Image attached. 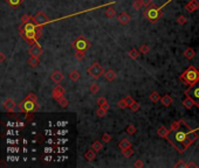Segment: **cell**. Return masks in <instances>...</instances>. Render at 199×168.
I'll return each mask as SVG.
<instances>
[{
    "mask_svg": "<svg viewBox=\"0 0 199 168\" xmlns=\"http://www.w3.org/2000/svg\"><path fill=\"white\" fill-rule=\"evenodd\" d=\"M19 34L20 36L25 40V42H27L29 44H33L38 42V40L41 37L42 32H41V26L36 25V22L34 21V19L32 17V19L25 22L21 24L19 26Z\"/></svg>",
    "mask_w": 199,
    "mask_h": 168,
    "instance_id": "6da1fadb",
    "label": "cell"
},
{
    "mask_svg": "<svg viewBox=\"0 0 199 168\" xmlns=\"http://www.w3.org/2000/svg\"><path fill=\"white\" fill-rule=\"evenodd\" d=\"M179 80L181 83H184L185 85H193L199 82V70L198 68H194L193 65H190L186 70L184 71L179 76Z\"/></svg>",
    "mask_w": 199,
    "mask_h": 168,
    "instance_id": "7a4b0ae2",
    "label": "cell"
},
{
    "mask_svg": "<svg viewBox=\"0 0 199 168\" xmlns=\"http://www.w3.org/2000/svg\"><path fill=\"white\" fill-rule=\"evenodd\" d=\"M144 18L150 22V24H157L159 20L163 18V12L162 8L158 7L157 5H155L154 2L148 6L146 9L144 11Z\"/></svg>",
    "mask_w": 199,
    "mask_h": 168,
    "instance_id": "3957f363",
    "label": "cell"
},
{
    "mask_svg": "<svg viewBox=\"0 0 199 168\" xmlns=\"http://www.w3.org/2000/svg\"><path fill=\"white\" fill-rule=\"evenodd\" d=\"M40 109V105L36 104L35 100H32L29 98H25L22 102L19 103V111L21 112H35Z\"/></svg>",
    "mask_w": 199,
    "mask_h": 168,
    "instance_id": "277c9868",
    "label": "cell"
},
{
    "mask_svg": "<svg viewBox=\"0 0 199 168\" xmlns=\"http://www.w3.org/2000/svg\"><path fill=\"white\" fill-rule=\"evenodd\" d=\"M72 47L75 50H80V52H87L88 49H90L91 43L84 37L83 35H79L72 43Z\"/></svg>",
    "mask_w": 199,
    "mask_h": 168,
    "instance_id": "5b68a950",
    "label": "cell"
},
{
    "mask_svg": "<svg viewBox=\"0 0 199 168\" xmlns=\"http://www.w3.org/2000/svg\"><path fill=\"white\" fill-rule=\"evenodd\" d=\"M88 74L90 75L93 78L99 80L100 77L104 74V70H103V67H102L99 62H94L90 67L88 68Z\"/></svg>",
    "mask_w": 199,
    "mask_h": 168,
    "instance_id": "8992f818",
    "label": "cell"
},
{
    "mask_svg": "<svg viewBox=\"0 0 199 168\" xmlns=\"http://www.w3.org/2000/svg\"><path fill=\"white\" fill-rule=\"evenodd\" d=\"M185 95L193 98L196 100V103H199V82L191 85L188 90H185Z\"/></svg>",
    "mask_w": 199,
    "mask_h": 168,
    "instance_id": "52a82bcc",
    "label": "cell"
},
{
    "mask_svg": "<svg viewBox=\"0 0 199 168\" xmlns=\"http://www.w3.org/2000/svg\"><path fill=\"white\" fill-rule=\"evenodd\" d=\"M15 106H17V103L14 102V99L11 97H7L4 99L2 102V109L7 112H13L15 110Z\"/></svg>",
    "mask_w": 199,
    "mask_h": 168,
    "instance_id": "ba28073f",
    "label": "cell"
},
{
    "mask_svg": "<svg viewBox=\"0 0 199 168\" xmlns=\"http://www.w3.org/2000/svg\"><path fill=\"white\" fill-rule=\"evenodd\" d=\"M44 53V49L42 47L40 46L39 42H35V43L31 44V48H29V55L31 56H35V57H40Z\"/></svg>",
    "mask_w": 199,
    "mask_h": 168,
    "instance_id": "9c48e42d",
    "label": "cell"
},
{
    "mask_svg": "<svg viewBox=\"0 0 199 168\" xmlns=\"http://www.w3.org/2000/svg\"><path fill=\"white\" fill-rule=\"evenodd\" d=\"M33 19L36 22V25H39V26H44V25H46L49 21V18L46 15L44 12H38L33 17Z\"/></svg>",
    "mask_w": 199,
    "mask_h": 168,
    "instance_id": "30bf717a",
    "label": "cell"
},
{
    "mask_svg": "<svg viewBox=\"0 0 199 168\" xmlns=\"http://www.w3.org/2000/svg\"><path fill=\"white\" fill-rule=\"evenodd\" d=\"M64 94H66V90H64V87H61V85H56V87L53 89L52 97L54 98L55 100H59L60 98L64 97Z\"/></svg>",
    "mask_w": 199,
    "mask_h": 168,
    "instance_id": "8fae6325",
    "label": "cell"
},
{
    "mask_svg": "<svg viewBox=\"0 0 199 168\" xmlns=\"http://www.w3.org/2000/svg\"><path fill=\"white\" fill-rule=\"evenodd\" d=\"M198 8H199V1L198 0H190V1L185 5V9H186L188 12H190V13L196 12Z\"/></svg>",
    "mask_w": 199,
    "mask_h": 168,
    "instance_id": "7c38bea8",
    "label": "cell"
},
{
    "mask_svg": "<svg viewBox=\"0 0 199 168\" xmlns=\"http://www.w3.org/2000/svg\"><path fill=\"white\" fill-rule=\"evenodd\" d=\"M117 20H118V22H119L121 25H123V26H124V25H128V24L130 22V20H131V19H130V15L128 14L127 12H122L121 14H118L117 15Z\"/></svg>",
    "mask_w": 199,
    "mask_h": 168,
    "instance_id": "4fadbf2b",
    "label": "cell"
},
{
    "mask_svg": "<svg viewBox=\"0 0 199 168\" xmlns=\"http://www.w3.org/2000/svg\"><path fill=\"white\" fill-rule=\"evenodd\" d=\"M51 80L53 81L54 83H56V84H59L61 81L64 80V74L60 70H54L51 74Z\"/></svg>",
    "mask_w": 199,
    "mask_h": 168,
    "instance_id": "5bb4252c",
    "label": "cell"
},
{
    "mask_svg": "<svg viewBox=\"0 0 199 168\" xmlns=\"http://www.w3.org/2000/svg\"><path fill=\"white\" fill-rule=\"evenodd\" d=\"M196 104H197V103H196V100H194L192 97H190V96H186V98L183 100V105L185 106L186 109H189V110L192 109V107L196 105Z\"/></svg>",
    "mask_w": 199,
    "mask_h": 168,
    "instance_id": "9a60e30c",
    "label": "cell"
},
{
    "mask_svg": "<svg viewBox=\"0 0 199 168\" xmlns=\"http://www.w3.org/2000/svg\"><path fill=\"white\" fill-rule=\"evenodd\" d=\"M104 14H106V17H107V18L113 19V18H115V17L117 15V11H116L115 7L110 6V7H108V8L104 11Z\"/></svg>",
    "mask_w": 199,
    "mask_h": 168,
    "instance_id": "2e32d148",
    "label": "cell"
},
{
    "mask_svg": "<svg viewBox=\"0 0 199 168\" xmlns=\"http://www.w3.org/2000/svg\"><path fill=\"white\" fill-rule=\"evenodd\" d=\"M118 147H119V150L121 151H124L129 148V147H131V141L127 139V138H124V139H122L121 141L118 142Z\"/></svg>",
    "mask_w": 199,
    "mask_h": 168,
    "instance_id": "e0dca14e",
    "label": "cell"
},
{
    "mask_svg": "<svg viewBox=\"0 0 199 168\" xmlns=\"http://www.w3.org/2000/svg\"><path fill=\"white\" fill-rule=\"evenodd\" d=\"M104 76H106V78L109 81V82H113V81L116 80V77H117V74H116V71L113 70V69H109L104 72Z\"/></svg>",
    "mask_w": 199,
    "mask_h": 168,
    "instance_id": "ac0fdd59",
    "label": "cell"
},
{
    "mask_svg": "<svg viewBox=\"0 0 199 168\" xmlns=\"http://www.w3.org/2000/svg\"><path fill=\"white\" fill-rule=\"evenodd\" d=\"M96 153H97V152H95L93 148H91V150H88L84 153V159L87 160V161H94V160L96 159Z\"/></svg>",
    "mask_w": 199,
    "mask_h": 168,
    "instance_id": "d6986e66",
    "label": "cell"
},
{
    "mask_svg": "<svg viewBox=\"0 0 199 168\" xmlns=\"http://www.w3.org/2000/svg\"><path fill=\"white\" fill-rule=\"evenodd\" d=\"M169 133H170V131L165 127V126H159L158 128H157V134L159 135V137H162V138H168L169 137Z\"/></svg>",
    "mask_w": 199,
    "mask_h": 168,
    "instance_id": "ffe728a7",
    "label": "cell"
},
{
    "mask_svg": "<svg viewBox=\"0 0 199 168\" xmlns=\"http://www.w3.org/2000/svg\"><path fill=\"white\" fill-rule=\"evenodd\" d=\"M194 56H196V52L193 50V48L188 47V48L184 50V57H186L188 60H192Z\"/></svg>",
    "mask_w": 199,
    "mask_h": 168,
    "instance_id": "44dd1931",
    "label": "cell"
},
{
    "mask_svg": "<svg viewBox=\"0 0 199 168\" xmlns=\"http://www.w3.org/2000/svg\"><path fill=\"white\" fill-rule=\"evenodd\" d=\"M161 102H162V104H163L164 106H166V107H169V106L172 104V98L169 96V95H164L163 97L161 98Z\"/></svg>",
    "mask_w": 199,
    "mask_h": 168,
    "instance_id": "7402d4cb",
    "label": "cell"
},
{
    "mask_svg": "<svg viewBox=\"0 0 199 168\" xmlns=\"http://www.w3.org/2000/svg\"><path fill=\"white\" fill-rule=\"evenodd\" d=\"M28 64H29L32 68H36V67L40 64V60H39V57L31 56V57L28 59Z\"/></svg>",
    "mask_w": 199,
    "mask_h": 168,
    "instance_id": "603a6c76",
    "label": "cell"
},
{
    "mask_svg": "<svg viewBox=\"0 0 199 168\" xmlns=\"http://www.w3.org/2000/svg\"><path fill=\"white\" fill-rule=\"evenodd\" d=\"M69 78H70L73 82H77V81L81 78V74L77 70H73L69 72Z\"/></svg>",
    "mask_w": 199,
    "mask_h": 168,
    "instance_id": "cb8c5ba5",
    "label": "cell"
},
{
    "mask_svg": "<svg viewBox=\"0 0 199 168\" xmlns=\"http://www.w3.org/2000/svg\"><path fill=\"white\" fill-rule=\"evenodd\" d=\"M184 122L183 120H177V122H173L171 125V127H170V131H177V130H179L181 126H184Z\"/></svg>",
    "mask_w": 199,
    "mask_h": 168,
    "instance_id": "d4e9b609",
    "label": "cell"
},
{
    "mask_svg": "<svg viewBox=\"0 0 199 168\" xmlns=\"http://www.w3.org/2000/svg\"><path fill=\"white\" fill-rule=\"evenodd\" d=\"M22 1L24 0H6V2L11 7H13V8H18L19 6L22 4Z\"/></svg>",
    "mask_w": 199,
    "mask_h": 168,
    "instance_id": "484cf974",
    "label": "cell"
},
{
    "mask_svg": "<svg viewBox=\"0 0 199 168\" xmlns=\"http://www.w3.org/2000/svg\"><path fill=\"white\" fill-rule=\"evenodd\" d=\"M150 100L151 102H154V103H157V102H159L161 100V96H159V94L157 92V91H152L151 94H150Z\"/></svg>",
    "mask_w": 199,
    "mask_h": 168,
    "instance_id": "4316f807",
    "label": "cell"
},
{
    "mask_svg": "<svg viewBox=\"0 0 199 168\" xmlns=\"http://www.w3.org/2000/svg\"><path fill=\"white\" fill-rule=\"evenodd\" d=\"M91 148L95 151V152H100V151H102V148H103V145H102V142L101 141H94L93 144H91Z\"/></svg>",
    "mask_w": 199,
    "mask_h": 168,
    "instance_id": "83f0119b",
    "label": "cell"
},
{
    "mask_svg": "<svg viewBox=\"0 0 199 168\" xmlns=\"http://www.w3.org/2000/svg\"><path fill=\"white\" fill-rule=\"evenodd\" d=\"M139 50L138 49H136V48H132L130 52H129V56L132 59V60H137L138 59V56H139Z\"/></svg>",
    "mask_w": 199,
    "mask_h": 168,
    "instance_id": "f1b7e54d",
    "label": "cell"
},
{
    "mask_svg": "<svg viewBox=\"0 0 199 168\" xmlns=\"http://www.w3.org/2000/svg\"><path fill=\"white\" fill-rule=\"evenodd\" d=\"M122 154H123L126 158H131V157L134 155V150H132V147H129L127 150L122 151Z\"/></svg>",
    "mask_w": 199,
    "mask_h": 168,
    "instance_id": "f546056e",
    "label": "cell"
},
{
    "mask_svg": "<svg viewBox=\"0 0 199 168\" xmlns=\"http://www.w3.org/2000/svg\"><path fill=\"white\" fill-rule=\"evenodd\" d=\"M75 59L77 60V61H82L83 59H84V56H86V52H80V50H75Z\"/></svg>",
    "mask_w": 199,
    "mask_h": 168,
    "instance_id": "4dcf8cb0",
    "label": "cell"
},
{
    "mask_svg": "<svg viewBox=\"0 0 199 168\" xmlns=\"http://www.w3.org/2000/svg\"><path fill=\"white\" fill-rule=\"evenodd\" d=\"M143 6H144V5H143L142 0H135V1H134V5H132V8L136 9V11H139Z\"/></svg>",
    "mask_w": 199,
    "mask_h": 168,
    "instance_id": "1f68e13d",
    "label": "cell"
},
{
    "mask_svg": "<svg viewBox=\"0 0 199 168\" xmlns=\"http://www.w3.org/2000/svg\"><path fill=\"white\" fill-rule=\"evenodd\" d=\"M100 90V85L97 84V83H93V84H90V88H89V91H90L91 94H97Z\"/></svg>",
    "mask_w": 199,
    "mask_h": 168,
    "instance_id": "d6a6232c",
    "label": "cell"
},
{
    "mask_svg": "<svg viewBox=\"0 0 199 168\" xmlns=\"http://www.w3.org/2000/svg\"><path fill=\"white\" fill-rule=\"evenodd\" d=\"M57 103H59V105L61 106V107H64V109H66L67 106H68V104H69V102H68V99H66L64 97L60 98L59 100H57Z\"/></svg>",
    "mask_w": 199,
    "mask_h": 168,
    "instance_id": "836d02e7",
    "label": "cell"
},
{
    "mask_svg": "<svg viewBox=\"0 0 199 168\" xmlns=\"http://www.w3.org/2000/svg\"><path fill=\"white\" fill-rule=\"evenodd\" d=\"M139 52L142 54H148L150 52V47H149L148 44H142V46L139 47Z\"/></svg>",
    "mask_w": 199,
    "mask_h": 168,
    "instance_id": "e575fe53",
    "label": "cell"
},
{
    "mask_svg": "<svg viewBox=\"0 0 199 168\" xmlns=\"http://www.w3.org/2000/svg\"><path fill=\"white\" fill-rule=\"evenodd\" d=\"M136 127L134 126V125H129L127 127V130H126V132L128 133V134H130V135H132V134H135L136 133Z\"/></svg>",
    "mask_w": 199,
    "mask_h": 168,
    "instance_id": "d590c367",
    "label": "cell"
},
{
    "mask_svg": "<svg viewBox=\"0 0 199 168\" xmlns=\"http://www.w3.org/2000/svg\"><path fill=\"white\" fill-rule=\"evenodd\" d=\"M124 99H126V103H127V105H128L129 109H130L131 105L135 103V99L131 97V96H127V97H124Z\"/></svg>",
    "mask_w": 199,
    "mask_h": 168,
    "instance_id": "8d00e7d4",
    "label": "cell"
},
{
    "mask_svg": "<svg viewBox=\"0 0 199 168\" xmlns=\"http://www.w3.org/2000/svg\"><path fill=\"white\" fill-rule=\"evenodd\" d=\"M106 113H107V110H104V109H102V107H100L96 110V115H97V117H100V118H102V117H104L106 116Z\"/></svg>",
    "mask_w": 199,
    "mask_h": 168,
    "instance_id": "74e56055",
    "label": "cell"
},
{
    "mask_svg": "<svg viewBox=\"0 0 199 168\" xmlns=\"http://www.w3.org/2000/svg\"><path fill=\"white\" fill-rule=\"evenodd\" d=\"M102 141L107 142V144L110 142L111 141V135H110L109 133H103V134H102Z\"/></svg>",
    "mask_w": 199,
    "mask_h": 168,
    "instance_id": "f35d334b",
    "label": "cell"
},
{
    "mask_svg": "<svg viewBox=\"0 0 199 168\" xmlns=\"http://www.w3.org/2000/svg\"><path fill=\"white\" fill-rule=\"evenodd\" d=\"M175 168H188V163L186 162H184L183 160H179L175 166H173Z\"/></svg>",
    "mask_w": 199,
    "mask_h": 168,
    "instance_id": "ab89813d",
    "label": "cell"
},
{
    "mask_svg": "<svg viewBox=\"0 0 199 168\" xmlns=\"http://www.w3.org/2000/svg\"><path fill=\"white\" fill-rule=\"evenodd\" d=\"M188 22V19L185 18L184 15H179L178 18H177V24L178 25H185Z\"/></svg>",
    "mask_w": 199,
    "mask_h": 168,
    "instance_id": "60d3db41",
    "label": "cell"
},
{
    "mask_svg": "<svg viewBox=\"0 0 199 168\" xmlns=\"http://www.w3.org/2000/svg\"><path fill=\"white\" fill-rule=\"evenodd\" d=\"M117 106L119 107V109H127L128 105H127V103H126V99H124V98L121 99V100L117 103Z\"/></svg>",
    "mask_w": 199,
    "mask_h": 168,
    "instance_id": "b9f144b4",
    "label": "cell"
},
{
    "mask_svg": "<svg viewBox=\"0 0 199 168\" xmlns=\"http://www.w3.org/2000/svg\"><path fill=\"white\" fill-rule=\"evenodd\" d=\"M139 106H141V105H139V103H137V102L135 100V103L131 105V107H130V109H131V111L136 112V111H138V110H139Z\"/></svg>",
    "mask_w": 199,
    "mask_h": 168,
    "instance_id": "7bdbcfd3",
    "label": "cell"
},
{
    "mask_svg": "<svg viewBox=\"0 0 199 168\" xmlns=\"http://www.w3.org/2000/svg\"><path fill=\"white\" fill-rule=\"evenodd\" d=\"M31 19H32V17H29V15H27V14H24V15L21 17V24L27 22V21H29Z\"/></svg>",
    "mask_w": 199,
    "mask_h": 168,
    "instance_id": "ee69618b",
    "label": "cell"
},
{
    "mask_svg": "<svg viewBox=\"0 0 199 168\" xmlns=\"http://www.w3.org/2000/svg\"><path fill=\"white\" fill-rule=\"evenodd\" d=\"M144 166V162L142 161V160H137L135 163H134V167L136 168H141V167H143Z\"/></svg>",
    "mask_w": 199,
    "mask_h": 168,
    "instance_id": "f6af8a7d",
    "label": "cell"
},
{
    "mask_svg": "<svg viewBox=\"0 0 199 168\" xmlns=\"http://www.w3.org/2000/svg\"><path fill=\"white\" fill-rule=\"evenodd\" d=\"M104 103H108L106 97H100L99 99H97V105L99 106H101L102 104H104Z\"/></svg>",
    "mask_w": 199,
    "mask_h": 168,
    "instance_id": "bcb514c9",
    "label": "cell"
},
{
    "mask_svg": "<svg viewBox=\"0 0 199 168\" xmlns=\"http://www.w3.org/2000/svg\"><path fill=\"white\" fill-rule=\"evenodd\" d=\"M26 98H29V99H32V100H38V96H36L34 92H31V94H28V96Z\"/></svg>",
    "mask_w": 199,
    "mask_h": 168,
    "instance_id": "7dc6e473",
    "label": "cell"
},
{
    "mask_svg": "<svg viewBox=\"0 0 199 168\" xmlns=\"http://www.w3.org/2000/svg\"><path fill=\"white\" fill-rule=\"evenodd\" d=\"M142 2H143V5L145 7H148V6H150L152 4V0H142Z\"/></svg>",
    "mask_w": 199,
    "mask_h": 168,
    "instance_id": "c3c4849f",
    "label": "cell"
},
{
    "mask_svg": "<svg viewBox=\"0 0 199 168\" xmlns=\"http://www.w3.org/2000/svg\"><path fill=\"white\" fill-rule=\"evenodd\" d=\"M198 167V165L197 163H194V162H190V163H188V168H197Z\"/></svg>",
    "mask_w": 199,
    "mask_h": 168,
    "instance_id": "681fc988",
    "label": "cell"
},
{
    "mask_svg": "<svg viewBox=\"0 0 199 168\" xmlns=\"http://www.w3.org/2000/svg\"><path fill=\"white\" fill-rule=\"evenodd\" d=\"M5 59H6V55H5L4 53H0V61H1V62H4V61H5Z\"/></svg>",
    "mask_w": 199,
    "mask_h": 168,
    "instance_id": "f907efd6",
    "label": "cell"
},
{
    "mask_svg": "<svg viewBox=\"0 0 199 168\" xmlns=\"http://www.w3.org/2000/svg\"><path fill=\"white\" fill-rule=\"evenodd\" d=\"M197 68H198V70H199V65H198V67H197Z\"/></svg>",
    "mask_w": 199,
    "mask_h": 168,
    "instance_id": "816d5d0a",
    "label": "cell"
},
{
    "mask_svg": "<svg viewBox=\"0 0 199 168\" xmlns=\"http://www.w3.org/2000/svg\"><path fill=\"white\" fill-rule=\"evenodd\" d=\"M198 148H199V147H198Z\"/></svg>",
    "mask_w": 199,
    "mask_h": 168,
    "instance_id": "f5cc1de1",
    "label": "cell"
}]
</instances>
